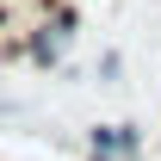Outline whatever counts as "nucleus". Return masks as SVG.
I'll return each instance as SVG.
<instances>
[{
  "instance_id": "f03ea898",
  "label": "nucleus",
  "mask_w": 161,
  "mask_h": 161,
  "mask_svg": "<svg viewBox=\"0 0 161 161\" xmlns=\"http://www.w3.org/2000/svg\"><path fill=\"white\" fill-rule=\"evenodd\" d=\"M93 161H118V155H99V149H93Z\"/></svg>"
},
{
  "instance_id": "f257e3e1",
  "label": "nucleus",
  "mask_w": 161,
  "mask_h": 161,
  "mask_svg": "<svg viewBox=\"0 0 161 161\" xmlns=\"http://www.w3.org/2000/svg\"><path fill=\"white\" fill-rule=\"evenodd\" d=\"M136 124H99V130H93V149H99V155H118V161H130L136 155Z\"/></svg>"
}]
</instances>
